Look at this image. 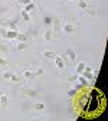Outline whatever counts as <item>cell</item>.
<instances>
[{
	"label": "cell",
	"instance_id": "1",
	"mask_svg": "<svg viewBox=\"0 0 108 121\" xmlns=\"http://www.w3.org/2000/svg\"><path fill=\"white\" fill-rule=\"evenodd\" d=\"M73 108L79 117L94 118L105 110V97L95 86H81L75 91Z\"/></svg>",
	"mask_w": 108,
	"mask_h": 121
},
{
	"label": "cell",
	"instance_id": "2",
	"mask_svg": "<svg viewBox=\"0 0 108 121\" xmlns=\"http://www.w3.org/2000/svg\"><path fill=\"white\" fill-rule=\"evenodd\" d=\"M81 75H82L85 79H89V81L94 79V77H92V68H91V66H85V69L82 71Z\"/></svg>",
	"mask_w": 108,
	"mask_h": 121
},
{
	"label": "cell",
	"instance_id": "3",
	"mask_svg": "<svg viewBox=\"0 0 108 121\" xmlns=\"http://www.w3.org/2000/svg\"><path fill=\"white\" fill-rule=\"evenodd\" d=\"M55 65L59 68V69H64L65 68V60L62 59V56H55Z\"/></svg>",
	"mask_w": 108,
	"mask_h": 121
},
{
	"label": "cell",
	"instance_id": "4",
	"mask_svg": "<svg viewBox=\"0 0 108 121\" xmlns=\"http://www.w3.org/2000/svg\"><path fill=\"white\" fill-rule=\"evenodd\" d=\"M53 25H55V35H56L55 38L56 39H60V22L59 20H55Z\"/></svg>",
	"mask_w": 108,
	"mask_h": 121
},
{
	"label": "cell",
	"instance_id": "5",
	"mask_svg": "<svg viewBox=\"0 0 108 121\" xmlns=\"http://www.w3.org/2000/svg\"><path fill=\"white\" fill-rule=\"evenodd\" d=\"M19 33H17V30H7L6 32V39H16V36H17Z\"/></svg>",
	"mask_w": 108,
	"mask_h": 121
},
{
	"label": "cell",
	"instance_id": "6",
	"mask_svg": "<svg viewBox=\"0 0 108 121\" xmlns=\"http://www.w3.org/2000/svg\"><path fill=\"white\" fill-rule=\"evenodd\" d=\"M73 30H75V26L73 25H71V23H65L64 25V32L65 33H72Z\"/></svg>",
	"mask_w": 108,
	"mask_h": 121
},
{
	"label": "cell",
	"instance_id": "7",
	"mask_svg": "<svg viewBox=\"0 0 108 121\" xmlns=\"http://www.w3.org/2000/svg\"><path fill=\"white\" fill-rule=\"evenodd\" d=\"M85 66H86V65H85L84 62H79L78 65H76V68H75V71H76V75H81V73H82V71L85 69Z\"/></svg>",
	"mask_w": 108,
	"mask_h": 121
},
{
	"label": "cell",
	"instance_id": "8",
	"mask_svg": "<svg viewBox=\"0 0 108 121\" xmlns=\"http://www.w3.org/2000/svg\"><path fill=\"white\" fill-rule=\"evenodd\" d=\"M7 104H9V97L7 95H0V105H2V107H6Z\"/></svg>",
	"mask_w": 108,
	"mask_h": 121
},
{
	"label": "cell",
	"instance_id": "9",
	"mask_svg": "<svg viewBox=\"0 0 108 121\" xmlns=\"http://www.w3.org/2000/svg\"><path fill=\"white\" fill-rule=\"evenodd\" d=\"M17 51H25V49H29V43L27 42H19V45H17V48H16Z\"/></svg>",
	"mask_w": 108,
	"mask_h": 121
},
{
	"label": "cell",
	"instance_id": "10",
	"mask_svg": "<svg viewBox=\"0 0 108 121\" xmlns=\"http://www.w3.org/2000/svg\"><path fill=\"white\" fill-rule=\"evenodd\" d=\"M33 108H35V110H38V111H42V110L45 108V104H43V102H40V101H38V102H35V104H33Z\"/></svg>",
	"mask_w": 108,
	"mask_h": 121
},
{
	"label": "cell",
	"instance_id": "11",
	"mask_svg": "<svg viewBox=\"0 0 108 121\" xmlns=\"http://www.w3.org/2000/svg\"><path fill=\"white\" fill-rule=\"evenodd\" d=\"M23 77H25L26 79H32V78H33V72L29 71V69H25V71H23Z\"/></svg>",
	"mask_w": 108,
	"mask_h": 121
},
{
	"label": "cell",
	"instance_id": "12",
	"mask_svg": "<svg viewBox=\"0 0 108 121\" xmlns=\"http://www.w3.org/2000/svg\"><path fill=\"white\" fill-rule=\"evenodd\" d=\"M45 40H46V42H51V40H52V30H51V29H48V30L45 32Z\"/></svg>",
	"mask_w": 108,
	"mask_h": 121
},
{
	"label": "cell",
	"instance_id": "13",
	"mask_svg": "<svg viewBox=\"0 0 108 121\" xmlns=\"http://www.w3.org/2000/svg\"><path fill=\"white\" fill-rule=\"evenodd\" d=\"M78 7L85 10V9H88V3L85 2V0H79V2H78Z\"/></svg>",
	"mask_w": 108,
	"mask_h": 121
},
{
	"label": "cell",
	"instance_id": "14",
	"mask_svg": "<svg viewBox=\"0 0 108 121\" xmlns=\"http://www.w3.org/2000/svg\"><path fill=\"white\" fill-rule=\"evenodd\" d=\"M66 56H69V59H71V60H75V58H76V53H75L72 49H68V52H66Z\"/></svg>",
	"mask_w": 108,
	"mask_h": 121
},
{
	"label": "cell",
	"instance_id": "15",
	"mask_svg": "<svg viewBox=\"0 0 108 121\" xmlns=\"http://www.w3.org/2000/svg\"><path fill=\"white\" fill-rule=\"evenodd\" d=\"M76 81H79V84H81L82 86H86V85H88V81H86V79L82 77V75H81L79 78H76Z\"/></svg>",
	"mask_w": 108,
	"mask_h": 121
},
{
	"label": "cell",
	"instance_id": "16",
	"mask_svg": "<svg viewBox=\"0 0 108 121\" xmlns=\"http://www.w3.org/2000/svg\"><path fill=\"white\" fill-rule=\"evenodd\" d=\"M43 56H45V58H55V53L51 52V51H45V52H43Z\"/></svg>",
	"mask_w": 108,
	"mask_h": 121
},
{
	"label": "cell",
	"instance_id": "17",
	"mask_svg": "<svg viewBox=\"0 0 108 121\" xmlns=\"http://www.w3.org/2000/svg\"><path fill=\"white\" fill-rule=\"evenodd\" d=\"M33 9H35V4H33V3H29V4H26V7H25V12H27V13H29L30 10H33Z\"/></svg>",
	"mask_w": 108,
	"mask_h": 121
},
{
	"label": "cell",
	"instance_id": "18",
	"mask_svg": "<svg viewBox=\"0 0 108 121\" xmlns=\"http://www.w3.org/2000/svg\"><path fill=\"white\" fill-rule=\"evenodd\" d=\"M22 17H23V20H30V16H29V13L27 12H25V10H22Z\"/></svg>",
	"mask_w": 108,
	"mask_h": 121
},
{
	"label": "cell",
	"instance_id": "19",
	"mask_svg": "<svg viewBox=\"0 0 108 121\" xmlns=\"http://www.w3.org/2000/svg\"><path fill=\"white\" fill-rule=\"evenodd\" d=\"M25 95H29V97H35L36 92L35 91H30V89H25Z\"/></svg>",
	"mask_w": 108,
	"mask_h": 121
},
{
	"label": "cell",
	"instance_id": "20",
	"mask_svg": "<svg viewBox=\"0 0 108 121\" xmlns=\"http://www.w3.org/2000/svg\"><path fill=\"white\" fill-rule=\"evenodd\" d=\"M17 3H19V4H25V6H26V4H29V3H32V0H17Z\"/></svg>",
	"mask_w": 108,
	"mask_h": 121
},
{
	"label": "cell",
	"instance_id": "21",
	"mask_svg": "<svg viewBox=\"0 0 108 121\" xmlns=\"http://www.w3.org/2000/svg\"><path fill=\"white\" fill-rule=\"evenodd\" d=\"M10 77H12V72H10V71H6V72L3 73V78H4V79H10Z\"/></svg>",
	"mask_w": 108,
	"mask_h": 121
},
{
	"label": "cell",
	"instance_id": "22",
	"mask_svg": "<svg viewBox=\"0 0 108 121\" xmlns=\"http://www.w3.org/2000/svg\"><path fill=\"white\" fill-rule=\"evenodd\" d=\"M10 79H12L13 82H19V77H17V75H14V73H12V77H10Z\"/></svg>",
	"mask_w": 108,
	"mask_h": 121
},
{
	"label": "cell",
	"instance_id": "23",
	"mask_svg": "<svg viewBox=\"0 0 108 121\" xmlns=\"http://www.w3.org/2000/svg\"><path fill=\"white\" fill-rule=\"evenodd\" d=\"M16 39H17V40H20V42H26V36H23V35H17V36H16Z\"/></svg>",
	"mask_w": 108,
	"mask_h": 121
},
{
	"label": "cell",
	"instance_id": "24",
	"mask_svg": "<svg viewBox=\"0 0 108 121\" xmlns=\"http://www.w3.org/2000/svg\"><path fill=\"white\" fill-rule=\"evenodd\" d=\"M6 32H7V30H6L4 27L0 29V35H2V38H4V39H6Z\"/></svg>",
	"mask_w": 108,
	"mask_h": 121
},
{
	"label": "cell",
	"instance_id": "25",
	"mask_svg": "<svg viewBox=\"0 0 108 121\" xmlns=\"http://www.w3.org/2000/svg\"><path fill=\"white\" fill-rule=\"evenodd\" d=\"M0 65H2V66H6V65H7V60H6L4 58H0Z\"/></svg>",
	"mask_w": 108,
	"mask_h": 121
},
{
	"label": "cell",
	"instance_id": "26",
	"mask_svg": "<svg viewBox=\"0 0 108 121\" xmlns=\"http://www.w3.org/2000/svg\"><path fill=\"white\" fill-rule=\"evenodd\" d=\"M0 51H2V52H7V46H4V45H0Z\"/></svg>",
	"mask_w": 108,
	"mask_h": 121
},
{
	"label": "cell",
	"instance_id": "27",
	"mask_svg": "<svg viewBox=\"0 0 108 121\" xmlns=\"http://www.w3.org/2000/svg\"><path fill=\"white\" fill-rule=\"evenodd\" d=\"M51 22H52V19H51L49 16H46V17H45V23H46V25H49Z\"/></svg>",
	"mask_w": 108,
	"mask_h": 121
},
{
	"label": "cell",
	"instance_id": "28",
	"mask_svg": "<svg viewBox=\"0 0 108 121\" xmlns=\"http://www.w3.org/2000/svg\"><path fill=\"white\" fill-rule=\"evenodd\" d=\"M35 73H36V75H40V73H43V69H42V68H38Z\"/></svg>",
	"mask_w": 108,
	"mask_h": 121
},
{
	"label": "cell",
	"instance_id": "29",
	"mask_svg": "<svg viewBox=\"0 0 108 121\" xmlns=\"http://www.w3.org/2000/svg\"><path fill=\"white\" fill-rule=\"evenodd\" d=\"M75 91H76V89H75V88H73V89H71V91H69V95H71V97H72V95H73V94H75Z\"/></svg>",
	"mask_w": 108,
	"mask_h": 121
}]
</instances>
